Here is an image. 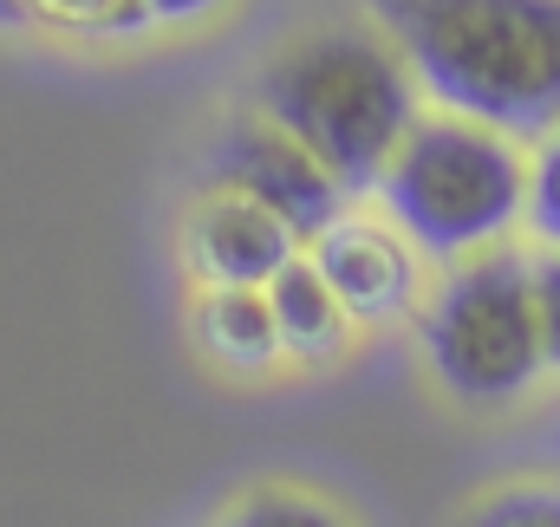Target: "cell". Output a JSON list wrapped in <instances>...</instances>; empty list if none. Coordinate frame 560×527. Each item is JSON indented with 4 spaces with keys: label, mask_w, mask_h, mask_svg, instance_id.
<instances>
[{
    "label": "cell",
    "mask_w": 560,
    "mask_h": 527,
    "mask_svg": "<svg viewBox=\"0 0 560 527\" xmlns=\"http://www.w3.org/2000/svg\"><path fill=\"white\" fill-rule=\"evenodd\" d=\"M436 112L509 137L560 125V0H372Z\"/></svg>",
    "instance_id": "1"
},
{
    "label": "cell",
    "mask_w": 560,
    "mask_h": 527,
    "mask_svg": "<svg viewBox=\"0 0 560 527\" xmlns=\"http://www.w3.org/2000/svg\"><path fill=\"white\" fill-rule=\"evenodd\" d=\"M255 112L300 137L346 189H378L392 150L423 118V85L385 26H313L268 52Z\"/></svg>",
    "instance_id": "2"
},
{
    "label": "cell",
    "mask_w": 560,
    "mask_h": 527,
    "mask_svg": "<svg viewBox=\"0 0 560 527\" xmlns=\"http://www.w3.org/2000/svg\"><path fill=\"white\" fill-rule=\"evenodd\" d=\"M385 215L430 261H469L502 248L528 215V156L522 137L463 112H423L378 176Z\"/></svg>",
    "instance_id": "3"
},
{
    "label": "cell",
    "mask_w": 560,
    "mask_h": 527,
    "mask_svg": "<svg viewBox=\"0 0 560 527\" xmlns=\"http://www.w3.org/2000/svg\"><path fill=\"white\" fill-rule=\"evenodd\" d=\"M423 359L436 385L463 403H515L541 385L548 339H541V300L535 261L509 248H482L443 273V286L423 300Z\"/></svg>",
    "instance_id": "4"
},
{
    "label": "cell",
    "mask_w": 560,
    "mask_h": 527,
    "mask_svg": "<svg viewBox=\"0 0 560 527\" xmlns=\"http://www.w3.org/2000/svg\"><path fill=\"white\" fill-rule=\"evenodd\" d=\"M209 183L255 196L261 209H275L300 242H313L332 215H346V196H352L300 137L280 131L275 118H261V112H255V118H235L229 131L215 137V150H209Z\"/></svg>",
    "instance_id": "5"
},
{
    "label": "cell",
    "mask_w": 560,
    "mask_h": 527,
    "mask_svg": "<svg viewBox=\"0 0 560 527\" xmlns=\"http://www.w3.org/2000/svg\"><path fill=\"white\" fill-rule=\"evenodd\" d=\"M306 261L326 273L352 326H385L405 319L423 293V248L392 222V215H332L313 242Z\"/></svg>",
    "instance_id": "6"
},
{
    "label": "cell",
    "mask_w": 560,
    "mask_h": 527,
    "mask_svg": "<svg viewBox=\"0 0 560 527\" xmlns=\"http://www.w3.org/2000/svg\"><path fill=\"white\" fill-rule=\"evenodd\" d=\"M300 248L306 242L275 209H261L242 189H215V183L183 222V261L202 286H268L287 261H300Z\"/></svg>",
    "instance_id": "7"
},
{
    "label": "cell",
    "mask_w": 560,
    "mask_h": 527,
    "mask_svg": "<svg viewBox=\"0 0 560 527\" xmlns=\"http://www.w3.org/2000/svg\"><path fill=\"white\" fill-rule=\"evenodd\" d=\"M196 346L222 365V372H275L280 352V326L268 306V286H202L196 300Z\"/></svg>",
    "instance_id": "8"
},
{
    "label": "cell",
    "mask_w": 560,
    "mask_h": 527,
    "mask_svg": "<svg viewBox=\"0 0 560 527\" xmlns=\"http://www.w3.org/2000/svg\"><path fill=\"white\" fill-rule=\"evenodd\" d=\"M268 306H275V326H280V352L300 359V365H326L352 339V313L339 306V293L326 286V273L306 255L287 261L268 280Z\"/></svg>",
    "instance_id": "9"
},
{
    "label": "cell",
    "mask_w": 560,
    "mask_h": 527,
    "mask_svg": "<svg viewBox=\"0 0 560 527\" xmlns=\"http://www.w3.org/2000/svg\"><path fill=\"white\" fill-rule=\"evenodd\" d=\"M0 26H26V33H52V39H138L150 33V7L143 0H0Z\"/></svg>",
    "instance_id": "10"
},
{
    "label": "cell",
    "mask_w": 560,
    "mask_h": 527,
    "mask_svg": "<svg viewBox=\"0 0 560 527\" xmlns=\"http://www.w3.org/2000/svg\"><path fill=\"white\" fill-rule=\"evenodd\" d=\"M222 527H346L319 495H300V489H255V495H242Z\"/></svg>",
    "instance_id": "11"
},
{
    "label": "cell",
    "mask_w": 560,
    "mask_h": 527,
    "mask_svg": "<svg viewBox=\"0 0 560 527\" xmlns=\"http://www.w3.org/2000/svg\"><path fill=\"white\" fill-rule=\"evenodd\" d=\"M548 248H560V125L535 137V156H528V215H522Z\"/></svg>",
    "instance_id": "12"
},
{
    "label": "cell",
    "mask_w": 560,
    "mask_h": 527,
    "mask_svg": "<svg viewBox=\"0 0 560 527\" xmlns=\"http://www.w3.org/2000/svg\"><path fill=\"white\" fill-rule=\"evenodd\" d=\"M469 527H560V495L555 489H509Z\"/></svg>",
    "instance_id": "13"
},
{
    "label": "cell",
    "mask_w": 560,
    "mask_h": 527,
    "mask_svg": "<svg viewBox=\"0 0 560 527\" xmlns=\"http://www.w3.org/2000/svg\"><path fill=\"white\" fill-rule=\"evenodd\" d=\"M535 300H541V339H548V372H560V248L535 261Z\"/></svg>",
    "instance_id": "14"
},
{
    "label": "cell",
    "mask_w": 560,
    "mask_h": 527,
    "mask_svg": "<svg viewBox=\"0 0 560 527\" xmlns=\"http://www.w3.org/2000/svg\"><path fill=\"white\" fill-rule=\"evenodd\" d=\"M143 7H150L156 26H202V20H215L229 0H143Z\"/></svg>",
    "instance_id": "15"
}]
</instances>
